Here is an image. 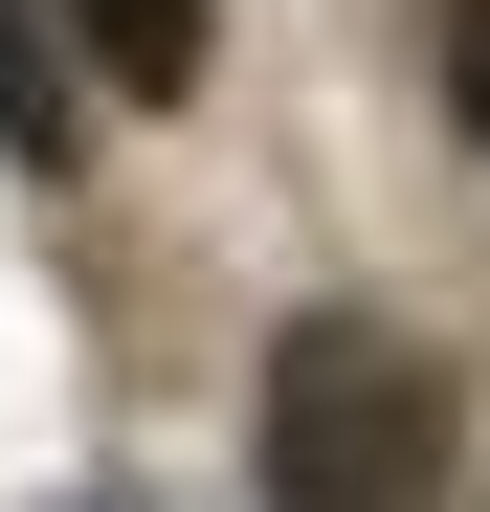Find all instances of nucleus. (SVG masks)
<instances>
[{
	"label": "nucleus",
	"instance_id": "nucleus-1",
	"mask_svg": "<svg viewBox=\"0 0 490 512\" xmlns=\"http://www.w3.org/2000/svg\"><path fill=\"white\" fill-rule=\"evenodd\" d=\"M268 512H446V357L379 312L268 334Z\"/></svg>",
	"mask_w": 490,
	"mask_h": 512
},
{
	"label": "nucleus",
	"instance_id": "nucleus-2",
	"mask_svg": "<svg viewBox=\"0 0 490 512\" xmlns=\"http://www.w3.org/2000/svg\"><path fill=\"white\" fill-rule=\"evenodd\" d=\"M45 23L90 45V67H112L134 112H156V90H201V0H45Z\"/></svg>",
	"mask_w": 490,
	"mask_h": 512
},
{
	"label": "nucleus",
	"instance_id": "nucleus-3",
	"mask_svg": "<svg viewBox=\"0 0 490 512\" xmlns=\"http://www.w3.org/2000/svg\"><path fill=\"white\" fill-rule=\"evenodd\" d=\"M446 112L490 134V0H446Z\"/></svg>",
	"mask_w": 490,
	"mask_h": 512
}]
</instances>
